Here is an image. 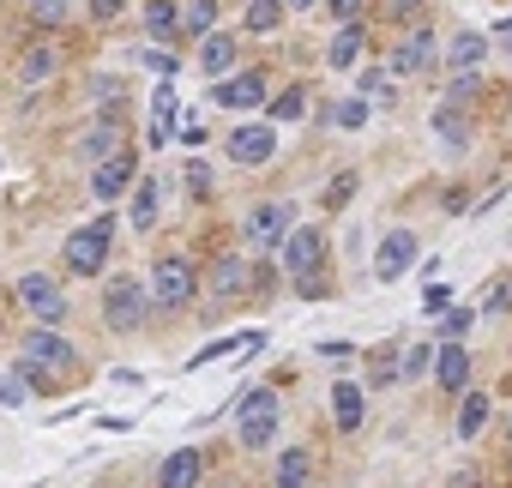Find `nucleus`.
<instances>
[{"instance_id": "23", "label": "nucleus", "mask_w": 512, "mask_h": 488, "mask_svg": "<svg viewBox=\"0 0 512 488\" xmlns=\"http://www.w3.org/2000/svg\"><path fill=\"white\" fill-rule=\"evenodd\" d=\"M398 73H422V67H434V37L422 31V37H410L404 49H398V61H392Z\"/></svg>"}, {"instance_id": "22", "label": "nucleus", "mask_w": 512, "mask_h": 488, "mask_svg": "<svg viewBox=\"0 0 512 488\" xmlns=\"http://www.w3.org/2000/svg\"><path fill=\"white\" fill-rule=\"evenodd\" d=\"M356 55H362V31H356V25H344V31L332 37V49H326V67H338V73H344V67H356Z\"/></svg>"}, {"instance_id": "1", "label": "nucleus", "mask_w": 512, "mask_h": 488, "mask_svg": "<svg viewBox=\"0 0 512 488\" xmlns=\"http://www.w3.org/2000/svg\"><path fill=\"white\" fill-rule=\"evenodd\" d=\"M235 440H241V446H253V452L278 440V392H266V386L241 392V410H235Z\"/></svg>"}, {"instance_id": "13", "label": "nucleus", "mask_w": 512, "mask_h": 488, "mask_svg": "<svg viewBox=\"0 0 512 488\" xmlns=\"http://www.w3.org/2000/svg\"><path fill=\"white\" fill-rule=\"evenodd\" d=\"M217 103L223 109H260L266 103V73H235L217 85Z\"/></svg>"}, {"instance_id": "35", "label": "nucleus", "mask_w": 512, "mask_h": 488, "mask_svg": "<svg viewBox=\"0 0 512 488\" xmlns=\"http://www.w3.org/2000/svg\"><path fill=\"white\" fill-rule=\"evenodd\" d=\"M332 121L356 133V127H368V103H362V97H350V103H338V115H332Z\"/></svg>"}, {"instance_id": "31", "label": "nucleus", "mask_w": 512, "mask_h": 488, "mask_svg": "<svg viewBox=\"0 0 512 488\" xmlns=\"http://www.w3.org/2000/svg\"><path fill=\"white\" fill-rule=\"evenodd\" d=\"M278 19H284V0H253L247 7V31H278Z\"/></svg>"}, {"instance_id": "8", "label": "nucleus", "mask_w": 512, "mask_h": 488, "mask_svg": "<svg viewBox=\"0 0 512 488\" xmlns=\"http://www.w3.org/2000/svg\"><path fill=\"white\" fill-rule=\"evenodd\" d=\"M19 302L43 320V326H61L67 320V302H61V290H55V278H43V272H31V278H19Z\"/></svg>"}, {"instance_id": "32", "label": "nucleus", "mask_w": 512, "mask_h": 488, "mask_svg": "<svg viewBox=\"0 0 512 488\" xmlns=\"http://www.w3.org/2000/svg\"><path fill=\"white\" fill-rule=\"evenodd\" d=\"M272 115H278V121H302V115H308V97H302V85H290V91L272 103Z\"/></svg>"}, {"instance_id": "33", "label": "nucleus", "mask_w": 512, "mask_h": 488, "mask_svg": "<svg viewBox=\"0 0 512 488\" xmlns=\"http://www.w3.org/2000/svg\"><path fill=\"white\" fill-rule=\"evenodd\" d=\"M356 199V169H344L332 187H326V211H338V205H350Z\"/></svg>"}, {"instance_id": "30", "label": "nucleus", "mask_w": 512, "mask_h": 488, "mask_svg": "<svg viewBox=\"0 0 512 488\" xmlns=\"http://www.w3.org/2000/svg\"><path fill=\"white\" fill-rule=\"evenodd\" d=\"M187 31L217 37V0H187Z\"/></svg>"}, {"instance_id": "37", "label": "nucleus", "mask_w": 512, "mask_h": 488, "mask_svg": "<svg viewBox=\"0 0 512 488\" xmlns=\"http://www.w3.org/2000/svg\"><path fill=\"white\" fill-rule=\"evenodd\" d=\"M187 187H193V199H205V193H211V169H205L199 157H187Z\"/></svg>"}, {"instance_id": "16", "label": "nucleus", "mask_w": 512, "mask_h": 488, "mask_svg": "<svg viewBox=\"0 0 512 488\" xmlns=\"http://www.w3.org/2000/svg\"><path fill=\"white\" fill-rule=\"evenodd\" d=\"M434 380H440L446 392H464V386H470V350H458V344H440Z\"/></svg>"}, {"instance_id": "42", "label": "nucleus", "mask_w": 512, "mask_h": 488, "mask_svg": "<svg viewBox=\"0 0 512 488\" xmlns=\"http://www.w3.org/2000/svg\"><path fill=\"white\" fill-rule=\"evenodd\" d=\"M326 7H332V19H338V25H356V13H362V0H326Z\"/></svg>"}, {"instance_id": "46", "label": "nucleus", "mask_w": 512, "mask_h": 488, "mask_svg": "<svg viewBox=\"0 0 512 488\" xmlns=\"http://www.w3.org/2000/svg\"><path fill=\"white\" fill-rule=\"evenodd\" d=\"M139 61H145V67H151V73H163V79H169V73H175V61H169V55H163V49H151V55H139Z\"/></svg>"}, {"instance_id": "11", "label": "nucleus", "mask_w": 512, "mask_h": 488, "mask_svg": "<svg viewBox=\"0 0 512 488\" xmlns=\"http://www.w3.org/2000/svg\"><path fill=\"white\" fill-rule=\"evenodd\" d=\"M127 187H133V151H115L109 163H97V169H91V193H97L103 205H109V199H121Z\"/></svg>"}, {"instance_id": "18", "label": "nucleus", "mask_w": 512, "mask_h": 488, "mask_svg": "<svg viewBox=\"0 0 512 488\" xmlns=\"http://www.w3.org/2000/svg\"><path fill=\"white\" fill-rule=\"evenodd\" d=\"M115 151H121V127H115V121H97V127L79 139V157H85V163H109Z\"/></svg>"}, {"instance_id": "21", "label": "nucleus", "mask_w": 512, "mask_h": 488, "mask_svg": "<svg viewBox=\"0 0 512 488\" xmlns=\"http://www.w3.org/2000/svg\"><path fill=\"white\" fill-rule=\"evenodd\" d=\"M368 380H374V392H380V386H392V380H404V356H398L392 344H380V350L368 356Z\"/></svg>"}, {"instance_id": "29", "label": "nucleus", "mask_w": 512, "mask_h": 488, "mask_svg": "<svg viewBox=\"0 0 512 488\" xmlns=\"http://www.w3.org/2000/svg\"><path fill=\"white\" fill-rule=\"evenodd\" d=\"M434 362H440V344H410L404 350V380H422Z\"/></svg>"}, {"instance_id": "6", "label": "nucleus", "mask_w": 512, "mask_h": 488, "mask_svg": "<svg viewBox=\"0 0 512 488\" xmlns=\"http://www.w3.org/2000/svg\"><path fill=\"white\" fill-rule=\"evenodd\" d=\"M25 368H55V374H73V368H79V356H73V344H67L55 326H37V332L25 338Z\"/></svg>"}, {"instance_id": "27", "label": "nucleus", "mask_w": 512, "mask_h": 488, "mask_svg": "<svg viewBox=\"0 0 512 488\" xmlns=\"http://www.w3.org/2000/svg\"><path fill=\"white\" fill-rule=\"evenodd\" d=\"M127 211H133V229H151V223H157V181H151V175L133 187V205H127Z\"/></svg>"}, {"instance_id": "10", "label": "nucleus", "mask_w": 512, "mask_h": 488, "mask_svg": "<svg viewBox=\"0 0 512 488\" xmlns=\"http://www.w3.org/2000/svg\"><path fill=\"white\" fill-rule=\"evenodd\" d=\"M320 248H326V235H320V229H296V235L284 241V266H290V278H296V284H308V278H314Z\"/></svg>"}, {"instance_id": "28", "label": "nucleus", "mask_w": 512, "mask_h": 488, "mask_svg": "<svg viewBox=\"0 0 512 488\" xmlns=\"http://www.w3.org/2000/svg\"><path fill=\"white\" fill-rule=\"evenodd\" d=\"M55 61H61L55 49H31V55H25V67H19V79H25V85H43V79L55 73Z\"/></svg>"}, {"instance_id": "24", "label": "nucleus", "mask_w": 512, "mask_h": 488, "mask_svg": "<svg viewBox=\"0 0 512 488\" xmlns=\"http://www.w3.org/2000/svg\"><path fill=\"white\" fill-rule=\"evenodd\" d=\"M482 428H488V398H482V392H470V398L458 404V440H476Z\"/></svg>"}, {"instance_id": "19", "label": "nucleus", "mask_w": 512, "mask_h": 488, "mask_svg": "<svg viewBox=\"0 0 512 488\" xmlns=\"http://www.w3.org/2000/svg\"><path fill=\"white\" fill-rule=\"evenodd\" d=\"M229 67H235V37H223V31H217V37H205V43H199V73L223 79Z\"/></svg>"}, {"instance_id": "45", "label": "nucleus", "mask_w": 512, "mask_h": 488, "mask_svg": "<svg viewBox=\"0 0 512 488\" xmlns=\"http://www.w3.org/2000/svg\"><path fill=\"white\" fill-rule=\"evenodd\" d=\"M121 7H127V0H91V19H97V25H109Z\"/></svg>"}, {"instance_id": "49", "label": "nucleus", "mask_w": 512, "mask_h": 488, "mask_svg": "<svg viewBox=\"0 0 512 488\" xmlns=\"http://www.w3.org/2000/svg\"><path fill=\"white\" fill-rule=\"evenodd\" d=\"M290 7H314V0H290Z\"/></svg>"}, {"instance_id": "38", "label": "nucleus", "mask_w": 512, "mask_h": 488, "mask_svg": "<svg viewBox=\"0 0 512 488\" xmlns=\"http://www.w3.org/2000/svg\"><path fill=\"white\" fill-rule=\"evenodd\" d=\"M67 7H73V0H31V13H37L43 25H55V19H67Z\"/></svg>"}, {"instance_id": "41", "label": "nucleus", "mask_w": 512, "mask_h": 488, "mask_svg": "<svg viewBox=\"0 0 512 488\" xmlns=\"http://www.w3.org/2000/svg\"><path fill=\"white\" fill-rule=\"evenodd\" d=\"M482 308H488V314H506V308H512V284H494V290H488V302H482Z\"/></svg>"}, {"instance_id": "4", "label": "nucleus", "mask_w": 512, "mask_h": 488, "mask_svg": "<svg viewBox=\"0 0 512 488\" xmlns=\"http://www.w3.org/2000/svg\"><path fill=\"white\" fill-rule=\"evenodd\" d=\"M290 235H296V205H290V199H266L260 211L247 217V241H253V248H266V254H272V248L284 254Z\"/></svg>"}, {"instance_id": "26", "label": "nucleus", "mask_w": 512, "mask_h": 488, "mask_svg": "<svg viewBox=\"0 0 512 488\" xmlns=\"http://www.w3.org/2000/svg\"><path fill=\"white\" fill-rule=\"evenodd\" d=\"M145 31H151V37H175V31H181L175 0H145Z\"/></svg>"}, {"instance_id": "2", "label": "nucleus", "mask_w": 512, "mask_h": 488, "mask_svg": "<svg viewBox=\"0 0 512 488\" xmlns=\"http://www.w3.org/2000/svg\"><path fill=\"white\" fill-rule=\"evenodd\" d=\"M109 235H115V217H109V211H103V217H91L85 229H73V235H67V272L97 278V272H103V260H109Z\"/></svg>"}, {"instance_id": "50", "label": "nucleus", "mask_w": 512, "mask_h": 488, "mask_svg": "<svg viewBox=\"0 0 512 488\" xmlns=\"http://www.w3.org/2000/svg\"><path fill=\"white\" fill-rule=\"evenodd\" d=\"M506 446H512V422H506Z\"/></svg>"}, {"instance_id": "36", "label": "nucleus", "mask_w": 512, "mask_h": 488, "mask_svg": "<svg viewBox=\"0 0 512 488\" xmlns=\"http://www.w3.org/2000/svg\"><path fill=\"white\" fill-rule=\"evenodd\" d=\"M458 332H470V308H452V314H440V344H458Z\"/></svg>"}, {"instance_id": "47", "label": "nucleus", "mask_w": 512, "mask_h": 488, "mask_svg": "<svg viewBox=\"0 0 512 488\" xmlns=\"http://www.w3.org/2000/svg\"><path fill=\"white\" fill-rule=\"evenodd\" d=\"M452 97H476V73H458L452 79Z\"/></svg>"}, {"instance_id": "20", "label": "nucleus", "mask_w": 512, "mask_h": 488, "mask_svg": "<svg viewBox=\"0 0 512 488\" xmlns=\"http://www.w3.org/2000/svg\"><path fill=\"white\" fill-rule=\"evenodd\" d=\"M151 115H157V121H151V145H169V127H175V85H169V79L157 85V103H151Z\"/></svg>"}, {"instance_id": "17", "label": "nucleus", "mask_w": 512, "mask_h": 488, "mask_svg": "<svg viewBox=\"0 0 512 488\" xmlns=\"http://www.w3.org/2000/svg\"><path fill=\"white\" fill-rule=\"evenodd\" d=\"M482 55H488V37H482V31H458V37L446 43V61H452L458 73H476Z\"/></svg>"}, {"instance_id": "3", "label": "nucleus", "mask_w": 512, "mask_h": 488, "mask_svg": "<svg viewBox=\"0 0 512 488\" xmlns=\"http://www.w3.org/2000/svg\"><path fill=\"white\" fill-rule=\"evenodd\" d=\"M145 302H157L151 284H139V278H115L109 296H103V326H109V332H139Z\"/></svg>"}, {"instance_id": "44", "label": "nucleus", "mask_w": 512, "mask_h": 488, "mask_svg": "<svg viewBox=\"0 0 512 488\" xmlns=\"http://www.w3.org/2000/svg\"><path fill=\"white\" fill-rule=\"evenodd\" d=\"M320 356H326V362H350V356H356V344H344V338H332V344H320Z\"/></svg>"}, {"instance_id": "7", "label": "nucleus", "mask_w": 512, "mask_h": 488, "mask_svg": "<svg viewBox=\"0 0 512 488\" xmlns=\"http://www.w3.org/2000/svg\"><path fill=\"white\" fill-rule=\"evenodd\" d=\"M410 266H416V235L410 229H392L380 248H374V284H398Z\"/></svg>"}, {"instance_id": "5", "label": "nucleus", "mask_w": 512, "mask_h": 488, "mask_svg": "<svg viewBox=\"0 0 512 488\" xmlns=\"http://www.w3.org/2000/svg\"><path fill=\"white\" fill-rule=\"evenodd\" d=\"M193 290H199L193 266H187L181 254H163V260H157V272H151V296H157L163 308H181V302H193Z\"/></svg>"}, {"instance_id": "14", "label": "nucleus", "mask_w": 512, "mask_h": 488, "mask_svg": "<svg viewBox=\"0 0 512 488\" xmlns=\"http://www.w3.org/2000/svg\"><path fill=\"white\" fill-rule=\"evenodd\" d=\"M247 290V260L241 254H217V266H211V296L217 302H235Z\"/></svg>"}, {"instance_id": "34", "label": "nucleus", "mask_w": 512, "mask_h": 488, "mask_svg": "<svg viewBox=\"0 0 512 488\" xmlns=\"http://www.w3.org/2000/svg\"><path fill=\"white\" fill-rule=\"evenodd\" d=\"M31 398V386H25V374H7V380H0V410H19Z\"/></svg>"}, {"instance_id": "15", "label": "nucleus", "mask_w": 512, "mask_h": 488, "mask_svg": "<svg viewBox=\"0 0 512 488\" xmlns=\"http://www.w3.org/2000/svg\"><path fill=\"white\" fill-rule=\"evenodd\" d=\"M332 416H338V428H344V434H356V428H362L368 404H362V386H356V380H338V386H332Z\"/></svg>"}, {"instance_id": "39", "label": "nucleus", "mask_w": 512, "mask_h": 488, "mask_svg": "<svg viewBox=\"0 0 512 488\" xmlns=\"http://www.w3.org/2000/svg\"><path fill=\"white\" fill-rule=\"evenodd\" d=\"M362 91H368V97H374V103H392V85H386V79H380V73H362Z\"/></svg>"}, {"instance_id": "12", "label": "nucleus", "mask_w": 512, "mask_h": 488, "mask_svg": "<svg viewBox=\"0 0 512 488\" xmlns=\"http://www.w3.org/2000/svg\"><path fill=\"white\" fill-rule=\"evenodd\" d=\"M199 470H205L199 446H175V452L157 464V488H193V482H199Z\"/></svg>"}, {"instance_id": "43", "label": "nucleus", "mask_w": 512, "mask_h": 488, "mask_svg": "<svg viewBox=\"0 0 512 488\" xmlns=\"http://www.w3.org/2000/svg\"><path fill=\"white\" fill-rule=\"evenodd\" d=\"M446 302H452V296H446V284H434V290H428V296H422V308H428V314H452V308H446Z\"/></svg>"}, {"instance_id": "48", "label": "nucleus", "mask_w": 512, "mask_h": 488, "mask_svg": "<svg viewBox=\"0 0 512 488\" xmlns=\"http://www.w3.org/2000/svg\"><path fill=\"white\" fill-rule=\"evenodd\" d=\"M494 43H500V49H506V55H512V19H506V25H500V31H494Z\"/></svg>"}, {"instance_id": "9", "label": "nucleus", "mask_w": 512, "mask_h": 488, "mask_svg": "<svg viewBox=\"0 0 512 488\" xmlns=\"http://www.w3.org/2000/svg\"><path fill=\"white\" fill-rule=\"evenodd\" d=\"M235 163H247V169H260L272 151H278V133L272 127H229V145H223Z\"/></svg>"}, {"instance_id": "25", "label": "nucleus", "mask_w": 512, "mask_h": 488, "mask_svg": "<svg viewBox=\"0 0 512 488\" xmlns=\"http://www.w3.org/2000/svg\"><path fill=\"white\" fill-rule=\"evenodd\" d=\"M278 488H308V452L302 446L278 452Z\"/></svg>"}, {"instance_id": "40", "label": "nucleus", "mask_w": 512, "mask_h": 488, "mask_svg": "<svg viewBox=\"0 0 512 488\" xmlns=\"http://www.w3.org/2000/svg\"><path fill=\"white\" fill-rule=\"evenodd\" d=\"M434 127H440L452 145H464V127H458V115H452V109H440V115H434Z\"/></svg>"}]
</instances>
